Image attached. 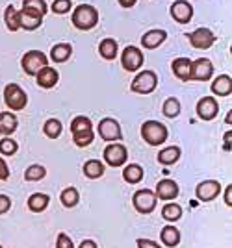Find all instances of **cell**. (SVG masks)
Here are the masks:
<instances>
[{
	"instance_id": "cell-1",
	"label": "cell",
	"mask_w": 232,
	"mask_h": 248,
	"mask_svg": "<svg viewBox=\"0 0 232 248\" xmlns=\"http://www.w3.org/2000/svg\"><path fill=\"white\" fill-rule=\"evenodd\" d=\"M71 21H73V26L76 30L87 31L99 24V11L95 10V6H89V4L76 6Z\"/></svg>"
},
{
	"instance_id": "cell-2",
	"label": "cell",
	"mask_w": 232,
	"mask_h": 248,
	"mask_svg": "<svg viewBox=\"0 0 232 248\" xmlns=\"http://www.w3.org/2000/svg\"><path fill=\"white\" fill-rule=\"evenodd\" d=\"M141 137L143 141L150 146H160L162 143H166L169 135V130L166 124L158 123V121H147L141 124Z\"/></svg>"
},
{
	"instance_id": "cell-3",
	"label": "cell",
	"mask_w": 232,
	"mask_h": 248,
	"mask_svg": "<svg viewBox=\"0 0 232 248\" xmlns=\"http://www.w3.org/2000/svg\"><path fill=\"white\" fill-rule=\"evenodd\" d=\"M47 65H49V58L41 50H28L21 60L22 71L28 74V76H35Z\"/></svg>"
},
{
	"instance_id": "cell-4",
	"label": "cell",
	"mask_w": 232,
	"mask_h": 248,
	"mask_svg": "<svg viewBox=\"0 0 232 248\" xmlns=\"http://www.w3.org/2000/svg\"><path fill=\"white\" fill-rule=\"evenodd\" d=\"M4 102L13 111H21V109L26 108V104H28V94L22 91L21 85L8 83L4 87Z\"/></svg>"
},
{
	"instance_id": "cell-5",
	"label": "cell",
	"mask_w": 232,
	"mask_h": 248,
	"mask_svg": "<svg viewBox=\"0 0 232 248\" xmlns=\"http://www.w3.org/2000/svg\"><path fill=\"white\" fill-rule=\"evenodd\" d=\"M132 204H134L137 213L149 215V213H152L156 209L158 198H156V193L150 191V189H139V191L134 193V197H132Z\"/></svg>"
},
{
	"instance_id": "cell-6",
	"label": "cell",
	"mask_w": 232,
	"mask_h": 248,
	"mask_svg": "<svg viewBox=\"0 0 232 248\" xmlns=\"http://www.w3.org/2000/svg\"><path fill=\"white\" fill-rule=\"evenodd\" d=\"M158 87V76L154 71H141L130 83V89L137 94H149Z\"/></svg>"
},
{
	"instance_id": "cell-7",
	"label": "cell",
	"mask_w": 232,
	"mask_h": 248,
	"mask_svg": "<svg viewBox=\"0 0 232 248\" xmlns=\"http://www.w3.org/2000/svg\"><path fill=\"white\" fill-rule=\"evenodd\" d=\"M97 132L100 135V139H104L108 143H119V141L123 139L121 124L117 123L116 119H110V117H106V119H102V121L99 123Z\"/></svg>"
},
{
	"instance_id": "cell-8",
	"label": "cell",
	"mask_w": 232,
	"mask_h": 248,
	"mask_svg": "<svg viewBox=\"0 0 232 248\" xmlns=\"http://www.w3.org/2000/svg\"><path fill=\"white\" fill-rule=\"evenodd\" d=\"M102 157H104L106 165L123 167L128 159V150H127V146L121 145V143H110V145L104 148Z\"/></svg>"
},
{
	"instance_id": "cell-9",
	"label": "cell",
	"mask_w": 232,
	"mask_h": 248,
	"mask_svg": "<svg viewBox=\"0 0 232 248\" xmlns=\"http://www.w3.org/2000/svg\"><path fill=\"white\" fill-rule=\"evenodd\" d=\"M188 41L193 48H199V50H208L214 46L215 43V35L210 28H197L191 33H188Z\"/></svg>"
},
{
	"instance_id": "cell-10",
	"label": "cell",
	"mask_w": 232,
	"mask_h": 248,
	"mask_svg": "<svg viewBox=\"0 0 232 248\" xmlns=\"http://www.w3.org/2000/svg\"><path fill=\"white\" fill-rule=\"evenodd\" d=\"M214 76V65L208 58H199L195 62H191L190 67V80L195 82H206Z\"/></svg>"
},
{
	"instance_id": "cell-11",
	"label": "cell",
	"mask_w": 232,
	"mask_h": 248,
	"mask_svg": "<svg viewBox=\"0 0 232 248\" xmlns=\"http://www.w3.org/2000/svg\"><path fill=\"white\" fill-rule=\"evenodd\" d=\"M121 65L128 73H136L139 67L143 65V52L137 46H127L121 54Z\"/></svg>"
},
{
	"instance_id": "cell-12",
	"label": "cell",
	"mask_w": 232,
	"mask_h": 248,
	"mask_svg": "<svg viewBox=\"0 0 232 248\" xmlns=\"http://www.w3.org/2000/svg\"><path fill=\"white\" fill-rule=\"evenodd\" d=\"M171 17L180 24H188L193 17V6H191L188 0H175L169 8Z\"/></svg>"
},
{
	"instance_id": "cell-13",
	"label": "cell",
	"mask_w": 232,
	"mask_h": 248,
	"mask_svg": "<svg viewBox=\"0 0 232 248\" xmlns=\"http://www.w3.org/2000/svg\"><path fill=\"white\" fill-rule=\"evenodd\" d=\"M219 193H221V184L217 180H204L195 189V195L200 202H212L214 198H217Z\"/></svg>"
},
{
	"instance_id": "cell-14",
	"label": "cell",
	"mask_w": 232,
	"mask_h": 248,
	"mask_svg": "<svg viewBox=\"0 0 232 248\" xmlns=\"http://www.w3.org/2000/svg\"><path fill=\"white\" fill-rule=\"evenodd\" d=\"M219 113V104L214 96H202L197 102V115L202 121H212Z\"/></svg>"
},
{
	"instance_id": "cell-15",
	"label": "cell",
	"mask_w": 232,
	"mask_h": 248,
	"mask_svg": "<svg viewBox=\"0 0 232 248\" xmlns=\"http://www.w3.org/2000/svg\"><path fill=\"white\" fill-rule=\"evenodd\" d=\"M179 197V184L175 180H160L156 184V198L158 200H166V202H171L173 198Z\"/></svg>"
},
{
	"instance_id": "cell-16",
	"label": "cell",
	"mask_w": 232,
	"mask_h": 248,
	"mask_svg": "<svg viewBox=\"0 0 232 248\" xmlns=\"http://www.w3.org/2000/svg\"><path fill=\"white\" fill-rule=\"evenodd\" d=\"M19 19H21V28L24 30H37L43 24V15L37 11L30 10V8H21L19 10Z\"/></svg>"
},
{
	"instance_id": "cell-17",
	"label": "cell",
	"mask_w": 232,
	"mask_h": 248,
	"mask_svg": "<svg viewBox=\"0 0 232 248\" xmlns=\"http://www.w3.org/2000/svg\"><path fill=\"white\" fill-rule=\"evenodd\" d=\"M58 80H60L58 71L52 69V67H49V65L43 67L41 71L35 74V82H37V85L43 87V89H52L54 85L58 83Z\"/></svg>"
},
{
	"instance_id": "cell-18",
	"label": "cell",
	"mask_w": 232,
	"mask_h": 248,
	"mask_svg": "<svg viewBox=\"0 0 232 248\" xmlns=\"http://www.w3.org/2000/svg\"><path fill=\"white\" fill-rule=\"evenodd\" d=\"M167 39V31L166 30H149L143 37H141V46L149 48V50H154L158 48L162 43Z\"/></svg>"
},
{
	"instance_id": "cell-19",
	"label": "cell",
	"mask_w": 232,
	"mask_h": 248,
	"mask_svg": "<svg viewBox=\"0 0 232 248\" xmlns=\"http://www.w3.org/2000/svg\"><path fill=\"white\" fill-rule=\"evenodd\" d=\"M19 126V121H17V115L13 111H2L0 113V135L4 137H10Z\"/></svg>"
},
{
	"instance_id": "cell-20",
	"label": "cell",
	"mask_w": 232,
	"mask_h": 248,
	"mask_svg": "<svg viewBox=\"0 0 232 248\" xmlns=\"http://www.w3.org/2000/svg\"><path fill=\"white\" fill-rule=\"evenodd\" d=\"M190 67H191V60L188 58H177L171 63V71L173 74L182 80V82H190Z\"/></svg>"
},
{
	"instance_id": "cell-21",
	"label": "cell",
	"mask_w": 232,
	"mask_h": 248,
	"mask_svg": "<svg viewBox=\"0 0 232 248\" xmlns=\"http://www.w3.org/2000/svg\"><path fill=\"white\" fill-rule=\"evenodd\" d=\"M212 93L217 96H231L232 93V78L229 74L217 76L212 83Z\"/></svg>"
},
{
	"instance_id": "cell-22",
	"label": "cell",
	"mask_w": 232,
	"mask_h": 248,
	"mask_svg": "<svg viewBox=\"0 0 232 248\" xmlns=\"http://www.w3.org/2000/svg\"><path fill=\"white\" fill-rule=\"evenodd\" d=\"M73 54V46L69 43H58L50 48V60L54 63H64L71 58Z\"/></svg>"
},
{
	"instance_id": "cell-23",
	"label": "cell",
	"mask_w": 232,
	"mask_h": 248,
	"mask_svg": "<svg viewBox=\"0 0 232 248\" xmlns=\"http://www.w3.org/2000/svg\"><path fill=\"white\" fill-rule=\"evenodd\" d=\"M160 239H162V243L166 245L167 248H175L179 247L180 243V232L179 228L175 226H166L162 232H160Z\"/></svg>"
},
{
	"instance_id": "cell-24",
	"label": "cell",
	"mask_w": 232,
	"mask_h": 248,
	"mask_svg": "<svg viewBox=\"0 0 232 248\" xmlns=\"http://www.w3.org/2000/svg\"><path fill=\"white\" fill-rule=\"evenodd\" d=\"M49 204H50V198H49V195H45V193H33L32 197L28 198V209L33 211V213L45 211L49 207Z\"/></svg>"
},
{
	"instance_id": "cell-25",
	"label": "cell",
	"mask_w": 232,
	"mask_h": 248,
	"mask_svg": "<svg viewBox=\"0 0 232 248\" xmlns=\"http://www.w3.org/2000/svg\"><path fill=\"white\" fill-rule=\"evenodd\" d=\"M179 159H180L179 146H167V148H164L158 154V163H162V165H167V167L175 165Z\"/></svg>"
},
{
	"instance_id": "cell-26",
	"label": "cell",
	"mask_w": 232,
	"mask_h": 248,
	"mask_svg": "<svg viewBox=\"0 0 232 248\" xmlns=\"http://www.w3.org/2000/svg\"><path fill=\"white\" fill-rule=\"evenodd\" d=\"M99 52H100V56L108 60V62H114L117 58V41L116 39H110V37H106L100 41L99 45Z\"/></svg>"
},
{
	"instance_id": "cell-27",
	"label": "cell",
	"mask_w": 232,
	"mask_h": 248,
	"mask_svg": "<svg viewBox=\"0 0 232 248\" xmlns=\"http://www.w3.org/2000/svg\"><path fill=\"white\" fill-rule=\"evenodd\" d=\"M21 19H19V10L15 6H8L4 11V22H6V28L10 31H17L21 28Z\"/></svg>"
},
{
	"instance_id": "cell-28",
	"label": "cell",
	"mask_w": 232,
	"mask_h": 248,
	"mask_svg": "<svg viewBox=\"0 0 232 248\" xmlns=\"http://www.w3.org/2000/svg\"><path fill=\"white\" fill-rule=\"evenodd\" d=\"M143 167L141 165H136V163H132V165H127L125 167V170H123V178H125V182L128 184H139L141 180H143Z\"/></svg>"
},
{
	"instance_id": "cell-29",
	"label": "cell",
	"mask_w": 232,
	"mask_h": 248,
	"mask_svg": "<svg viewBox=\"0 0 232 248\" xmlns=\"http://www.w3.org/2000/svg\"><path fill=\"white\" fill-rule=\"evenodd\" d=\"M104 165L99 161V159H89L84 163V174L89 178V180H97L104 174Z\"/></svg>"
},
{
	"instance_id": "cell-30",
	"label": "cell",
	"mask_w": 232,
	"mask_h": 248,
	"mask_svg": "<svg viewBox=\"0 0 232 248\" xmlns=\"http://www.w3.org/2000/svg\"><path fill=\"white\" fill-rule=\"evenodd\" d=\"M60 200H62V204H64L65 207H74L78 202H80L78 189H76V187H67V189H64V193H62Z\"/></svg>"
},
{
	"instance_id": "cell-31",
	"label": "cell",
	"mask_w": 232,
	"mask_h": 248,
	"mask_svg": "<svg viewBox=\"0 0 232 248\" xmlns=\"http://www.w3.org/2000/svg\"><path fill=\"white\" fill-rule=\"evenodd\" d=\"M162 217L169 220V222H175V220H179L182 217V207L179 204H175V202H169L162 209Z\"/></svg>"
},
{
	"instance_id": "cell-32",
	"label": "cell",
	"mask_w": 232,
	"mask_h": 248,
	"mask_svg": "<svg viewBox=\"0 0 232 248\" xmlns=\"http://www.w3.org/2000/svg\"><path fill=\"white\" fill-rule=\"evenodd\" d=\"M62 130H64V126H62V123H60L58 119H49V121L45 123V126H43L45 135L50 137V139H58L60 134H62Z\"/></svg>"
},
{
	"instance_id": "cell-33",
	"label": "cell",
	"mask_w": 232,
	"mask_h": 248,
	"mask_svg": "<svg viewBox=\"0 0 232 248\" xmlns=\"http://www.w3.org/2000/svg\"><path fill=\"white\" fill-rule=\"evenodd\" d=\"M89 130H93V123L84 117V115H80V117H74L73 123H71V132L73 134H78V132H89Z\"/></svg>"
},
{
	"instance_id": "cell-34",
	"label": "cell",
	"mask_w": 232,
	"mask_h": 248,
	"mask_svg": "<svg viewBox=\"0 0 232 248\" xmlns=\"http://www.w3.org/2000/svg\"><path fill=\"white\" fill-rule=\"evenodd\" d=\"M47 176V169L41 165H30L24 172V180L26 182H39Z\"/></svg>"
},
{
	"instance_id": "cell-35",
	"label": "cell",
	"mask_w": 232,
	"mask_h": 248,
	"mask_svg": "<svg viewBox=\"0 0 232 248\" xmlns=\"http://www.w3.org/2000/svg\"><path fill=\"white\" fill-rule=\"evenodd\" d=\"M164 115L167 117V119H175V117H179L180 115V102L177 100V98H167L166 102H164Z\"/></svg>"
},
{
	"instance_id": "cell-36",
	"label": "cell",
	"mask_w": 232,
	"mask_h": 248,
	"mask_svg": "<svg viewBox=\"0 0 232 248\" xmlns=\"http://www.w3.org/2000/svg\"><path fill=\"white\" fill-rule=\"evenodd\" d=\"M93 139H95V134H93V130H89V132H78V134H73V141L76 146H80V148H84V146H89L93 143Z\"/></svg>"
},
{
	"instance_id": "cell-37",
	"label": "cell",
	"mask_w": 232,
	"mask_h": 248,
	"mask_svg": "<svg viewBox=\"0 0 232 248\" xmlns=\"http://www.w3.org/2000/svg\"><path fill=\"white\" fill-rule=\"evenodd\" d=\"M22 8H30V10L37 11L39 15H47L49 13V6L45 0H22Z\"/></svg>"
},
{
	"instance_id": "cell-38",
	"label": "cell",
	"mask_w": 232,
	"mask_h": 248,
	"mask_svg": "<svg viewBox=\"0 0 232 248\" xmlns=\"http://www.w3.org/2000/svg\"><path fill=\"white\" fill-rule=\"evenodd\" d=\"M17 150H19V145H17V141H13V139H10V137H4V139H0V154L13 155V154H17Z\"/></svg>"
},
{
	"instance_id": "cell-39",
	"label": "cell",
	"mask_w": 232,
	"mask_h": 248,
	"mask_svg": "<svg viewBox=\"0 0 232 248\" xmlns=\"http://www.w3.org/2000/svg\"><path fill=\"white\" fill-rule=\"evenodd\" d=\"M50 10L56 15H65V13H69V11L73 10V2L71 0H54Z\"/></svg>"
},
{
	"instance_id": "cell-40",
	"label": "cell",
	"mask_w": 232,
	"mask_h": 248,
	"mask_svg": "<svg viewBox=\"0 0 232 248\" xmlns=\"http://www.w3.org/2000/svg\"><path fill=\"white\" fill-rule=\"evenodd\" d=\"M56 248H74V243L71 241L69 235L65 233H60L58 239H56Z\"/></svg>"
},
{
	"instance_id": "cell-41",
	"label": "cell",
	"mask_w": 232,
	"mask_h": 248,
	"mask_svg": "<svg viewBox=\"0 0 232 248\" xmlns=\"http://www.w3.org/2000/svg\"><path fill=\"white\" fill-rule=\"evenodd\" d=\"M11 207V198L8 195H0V215L8 213Z\"/></svg>"
},
{
	"instance_id": "cell-42",
	"label": "cell",
	"mask_w": 232,
	"mask_h": 248,
	"mask_svg": "<svg viewBox=\"0 0 232 248\" xmlns=\"http://www.w3.org/2000/svg\"><path fill=\"white\" fill-rule=\"evenodd\" d=\"M137 248H162L158 243L150 241V239H137Z\"/></svg>"
},
{
	"instance_id": "cell-43",
	"label": "cell",
	"mask_w": 232,
	"mask_h": 248,
	"mask_svg": "<svg viewBox=\"0 0 232 248\" xmlns=\"http://www.w3.org/2000/svg\"><path fill=\"white\" fill-rule=\"evenodd\" d=\"M8 178H10V169L6 165V161L0 157V180L4 182V180H8Z\"/></svg>"
},
{
	"instance_id": "cell-44",
	"label": "cell",
	"mask_w": 232,
	"mask_h": 248,
	"mask_svg": "<svg viewBox=\"0 0 232 248\" xmlns=\"http://www.w3.org/2000/svg\"><path fill=\"white\" fill-rule=\"evenodd\" d=\"M225 204L229 207H232V186H229L227 191H225Z\"/></svg>"
},
{
	"instance_id": "cell-45",
	"label": "cell",
	"mask_w": 232,
	"mask_h": 248,
	"mask_svg": "<svg viewBox=\"0 0 232 248\" xmlns=\"http://www.w3.org/2000/svg\"><path fill=\"white\" fill-rule=\"evenodd\" d=\"M78 248H99V247H97L95 241H91V239H85V241H82V243H80V247H78Z\"/></svg>"
},
{
	"instance_id": "cell-46",
	"label": "cell",
	"mask_w": 232,
	"mask_h": 248,
	"mask_svg": "<svg viewBox=\"0 0 232 248\" xmlns=\"http://www.w3.org/2000/svg\"><path fill=\"white\" fill-rule=\"evenodd\" d=\"M119 2V6H123V8H132V6H136L137 0H117Z\"/></svg>"
},
{
	"instance_id": "cell-47",
	"label": "cell",
	"mask_w": 232,
	"mask_h": 248,
	"mask_svg": "<svg viewBox=\"0 0 232 248\" xmlns=\"http://www.w3.org/2000/svg\"><path fill=\"white\" fill-rule=\"evenodd\" d=\"M0 248H4V247H2V245H0Z\"/></svg>"
}]
</instances>
